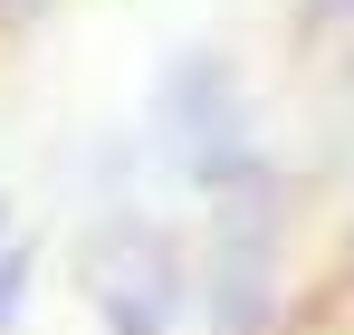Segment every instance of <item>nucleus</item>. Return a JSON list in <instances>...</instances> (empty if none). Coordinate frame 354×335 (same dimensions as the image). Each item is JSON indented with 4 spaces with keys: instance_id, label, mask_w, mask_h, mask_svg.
<instances>
[{
    "instance_id": "nucleus-1",
    "label": "nucleus",
    "mask_w": 354,
    "mask_h": 335,
    "mask_svg": "<svg viewBox=\"0 0 354 335\" xmlns=\"http://www.w3.org/2000/svg\"><path fill=\"white\" fill-rule=\"evenodd\" d=\"M278 172L249 163L230 192H211V335H268L278 316Z\"/></svg>"
},
{
    "instance_id": "nucleus-2",
    "label": "nucleus",
    "mask_w": 354,
    "mask_h": 335,
    "mask_svg": "<svg viewBox=\"0 0 354 335\" xmlns=\"http://www.w3.org/2000/svg\"><path fill=\"white\" fill-rule=\"evenodd\" d=\"M153 125H163V144H173V163H182L192 192H230L239 172L259 163V154H249L239 77H230V57H211V48L173 57V77L153 87Z\"/></svg>"
},
{
    "instance_id": "nucleus-3",
    "label": "nucleus",
    "mask_w": 354,
    "mask_h": 335,
    "mask_svg": "<svg viewBox=\"0 0 354 335\" xmlns=\"http://www.w3.org/2000/svg\"><path fill=\"white\" fill-rule=\"evenodd\" d=\"M86 297H96L106 335H173L182 259H173L144 221H106L96 239H86Z\"/></svg>"
},
{
    "instance_id": "nucleus-4",
    "label": "nucleus",
    "mask_w": 354,
    "mask_h": 335,
    "mask_svg": "<svg viewBox=\"0 0 354 335\" xmlns=\"http://www.w3.org/2000/svg\"><path fill=\"white\" fill-rule=\"evenodd\" d=\"M19 307H29V249H0V335L19 326Z\"/></svg>"
},
{
    "instance_id": "nucleus-5",
    "label": "nucleus",
    "mask_w": 354,
    "mask_h": 335,
    "mask_svg": "<svg viewBox=\"0 0 354 335\" xmlns=\"http://www.w3.org/2000/svg\"><path fill=\"white\" fill-rule=\"evenodd\" d=\"M306 19H354V0H306Z\"/></svg>"
},
{
    "instance_id": "nucleus-6",
    "label": "nucleus",
    "mask_w": 354,
    "mask_h": 335,
    "mask_svg": "<svg viewBox=\"0 0 354 335\" xmlns=\"http://www.w3.org/2000/svg\"><path fill=\"white\" fill-rule=\"evenodd\" d=\"M39 10H48V0H0V19H39Z\"/></svg>"
},
{
    "instance_id": "nucleus-7",
    "label": "nucleus",
    "mask_w": 354,
    "mask_h": 335,
    "mask_svg": "<svg viewBox=\"0 0 354 335\" xmlns=\"http://www.w3.org/2000/svg\"><path fill=\"white\" fill-rule=\"evenodd\" d=\"M0 230H10V211H0Z\"/></svg>"
}]
</instances>
